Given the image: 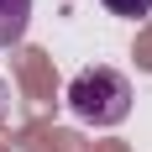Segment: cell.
Masks as SVG:
<instances>
[{
	"instance_id": "1",
	"label": "cell",
	"mask_w": 152,
	"mask_h": 152,
	"mask_svg": "<svg viewBox=\"0 0 152 152\" xmlns=\"http://www.w3.org/2000/svg\"><path fill=\"white\" fill-rule=\"evenodd\" d=\"M68 110H74L84 126H100V131H105V126H121L126 115H131V84H126V74H115L105 63L74 74V84H68Z\"/></svg>"
},
{
	"instance_id": "3",
	"label": "cell",
	"mask_w": 152,
	"mask_h": 152,
	"mask_svg": "<svg viewBox=\"0 0 152 152\" xmlns=\"http://www.w3.org/2000/svg\"><path fill=\"white\" fill-rule=\"evenodd\" d=\"M110 16H126V21H142V16H152V0H100Z\"/></svg>"
},
{
	"instance_id": "2",
	"label": "cell",
	"mask_w": 152,
	"mask_h": 152,
	"mask_svg": "<svg viewBox=\"0 0 152 152\" xmlns=\"http://www.w3.org/2000/svg\"><path fill=\"white\" fill-rule=\"evenodd\" d=\"M31 26V0H0V47H16Z\"/></svg>"
}]
</instances>
